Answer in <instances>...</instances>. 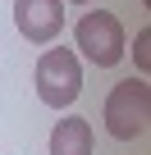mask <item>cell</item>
I'll list each match as a JSON object with an SVG mask.
<instances>
[{
  "label": "cell",
  "instance_id": "obj_6",
  "mask_svg": "<svg viewBox=\"0 0 151 155\" xmlns=\"http://www.w3.org/2000/svg\"><path fill=\"white\" fill-rule=\"evenodd\" d=\"M133 64H137L142 73L151 68V28H142V32L133 37Z\"/></svg>",
  "mask_w": 151,
  "mask_h": 155
},
{
  "label": "cell",
  "instance_id": "obj_4",
  "mask_svg": "<svg viewBox=\"0 0 151 155\" xmlns=\"http://www.w3.org/2000/svg\"><path fill=\"white\" fill-rule=\"evenodd\" d=\"M14 28L32 46H50L64 32V0H14Z\"/></svg>",
  "mask_w": 151,
  "mask_h": 155
},
{
  "label": "cell",
  "instance_id": "obj_1",
  "mask_svg": "<svg viewBox=\"0 0 151 155\" xmlns=\"http://www.w3.org/2000/svg\"><path fill=\"white\" fill-rule=\"evenodd\" d=\"M101 123H105V132L115 141L142 137L146 123H151V82H146V78H124V82H115L110 96H105Z\"/></svg>",
  "mask_w": 151,
  "mask_h": 155
},
{
  "label": "cell",
  "instance_id": "obj_3",
  "mask_svg": "<svg viewBox=\"0 0 151 155\" xmlns=\"http://www.w3.org/2000/svg\"><path fill=\"white\" fill-rule=\"evenodd\" d=\"M73 41H78V50L96 64V68H115L128 50L124 41V23L110 14V9H92L78 18V28H73Z\"/></svg>",
  "mask_w": 151,
  "mask_h": 155
},
{
  "label": "cell",
  "instance_id": "obj_2",
  "mask_svg": "<svg viewBox=\"0 0 151 155\" xmlns=\"http://www.w3.org/2000/svg\"><path fill=\"white\" fill-rule=\"evenodd\" d=\"M32 82H37V96H41L50 110H69L73 101L83 96V64H78L73 50L50 46V50H41V59H37Z\"/></svg>",
  "mask_w": 151,
  "mask_h": 155
},
{
  "label": "cell",
  "instance_id": "obj_5",
  "mask_svg": "<svg viewBox=\"0 0 151 155\" xmlns=\"http://www.w3.org/2000/svg\"><path fill=\"white\" fill-rule=\"evenodd\" d=\"M50 155H92V119L69 114L50 128Z\"/></svg>",
  "mask_w": 151,
  "mask_h": 155
},
{
  "label": "cell",
  "instance_id": "obj_7",
  "mask_svg": "<svg viewBox=\"0 0 151 155\" xmlns=\"http://www.w3.org/2000/svg\"><path fill=\"white\" fill-rule=\"evenodd\" d=\"M69 5H92V0H69Z\"/></svg>",
  "mask_w": 151,
  "mask_h": 155
}]
</instances>
